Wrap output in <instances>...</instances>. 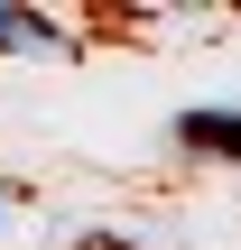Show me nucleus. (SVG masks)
<instances>
[{"mask_svg": "<svg viewBox=\"0 0 241 250\" xmlns=\"http://www.w3.org/2000/svg\"><path fill=\"white\" fill-rule=\"evenodd\" d=\"M176 148L241 167V111H176Z\"/></svg>", "mask_w": 241, "mask_h": 250, "instance_id": "obj_1", "label": "nucleus"}, {"mask_svg": "<svg viewBox=\"0 0 241 250\" xmlns=\"http://www.w3.org/2000/svg\"><path fill=\"white\" fill-rule=\"evenodd\" d=\"M0 46H37V56H56V46H65V28H56L46 9H19V0H0Z\"/></svg>", "mask_w": 241, "mask_h": 250, "instance_id": "obj_2", "label": "nucleus"}]
</instances>
